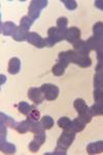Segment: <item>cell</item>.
I'll use <instances>...</instances> for the list:
<instances>
[{"instance_id":"obj_16","label":"cell","mask_w":103,"mask_h":155,"mask_svg":"<svg viewBox=\"0 0 103 155\" xmlns=\"http://www.w3.org/2000/svg\"><path fill=\"white\" fill-rule=\"evenodd\" d=\"M0 149H1L2 153L5 154H14L16 153V146L11 143H8L5 140L4 141H0Z\"/></svg>"},{"instance_id":"obj_3","label":"cell","mask_w":103,"mask_h":155,"mask_svg":"<svg viewBox=\"0 0 103 155\" xmlns=\"http://www.w3.org/2000/svg\"><path fill=\"white\" fill-rule=\"evenodd\" d=\"M65 39V34L62 33L57 27H51L47 30V37L46 38L47 47H53L57 42L62 41Z\"/></svg>"},{"instance_id":"obj_22","label":"cell","mask_w":103,"mask_h":155,"mask_svg":"<svg viewBox=\"0 0 103 155\" xmlns=\"http://www.w3.org/2000/svg\"><path fill=\"white\" fill-rule=\"evenodd\" d=\"M32 109H33V107H31L28 102H26V101H21L18 104V110H19V112L21 114L25 115V116H28L30 114V112L32 111Z\"/></svg>"},{"instance_id":"obj_27","label":"cell","mask_w":103,"mask_h":155,"mask_svg":"<svg viewBox=\"0 0 103 155\" xmlns=\"http://www.w3.org/2000/svg\"><path fill=\"white\" fill-rule=\"evenodd\" d=\"M0 116H1V122H2V123H4L6 126L14 128V125H16V123H17V122L14 121V119L11 118V117H8V116H6V115H4L3 113H1Z\"/></svg>"},{"instance_id":"obj_30","label":"cell","mask_w":103,"mask_h":155,"mask_svg":"<svg viewBox=\"0 0 103 155\" xmlns=\"http://www.w3.org/2000/svg\"><path fill=\"white\" fill-rule=\"evenodd\" d=\"M62 3H64L65 7L68 11H74L77 7V2L75 0H61Z\"/></svg>"},{"instance_id":"obj_25","label":"cell","mask_w":103,"mask_h":155,"mask_svg":"<svg viewBox=\"0 0 103 155\" xmlns=\"http://www.w3.org/2000/svg\"><path fill=\"white\" fill-rule=\"evenodd\" d=\"M90 111H91L93 117L103 115V104H96L95 102L92 107H90Z\"/></svg>"},{"instance_id":"obj_38","label":"cell","mask_w":103,"mask_h":155,"mask_svg":"<svg viewBox=\"0 0 103 155\" xmlns=\"http://www.w3.org/2000/svg\"><path fill=\"white\" fill-rule=\"evenodd\" d=\"M95 6L103 12V0H95Z\"/></svg>"},{"instance_id":"obj_36","label":"cell","mask_w":103,"mask_h":155,"mask_svg":"<svg viewBox=\"0 0 103 155\" xmlns=\"http://www.w3.org/2000/svg\"><path fill=\"white\" fill-rule=\"evenodd\" d=\"M96 52H97V59H98V61H99V62L103 61V45H102V46H100L99 48L96 50Z\"/></svg>"},{"instance_id":"obj_13","label":"cell","mask_w":103,"mask_h":155,"mask_svg":"<svg viewBox=\"0 0 103 155\" xmlns=\"http://www.w3.org/2000/svg\"><path fill=\"white\" fill-rule=\"evenodd\" d=\"M73 49L75 52H77V53L79 54H84V55H89L90 53V48L88 47L87 45V41H82V39H79V41H77L76 42H74L73 45Z\"/></svg>"},{"instance_id":"obj_20","label":"cell","mask_w":103,"mask_h":155,"mask_svg":"<svg viewBox=\"0 0 103 155\" xmlns=\"http://www.w3.org/2000/svg\"><path fill=\"white\" fill-rule=\"evenodd\" d=\"M28 121H29V131L33 132L34 134L44 130L43 127L41 125V123H40L39 121H33V120H30V119H28Z\"/></svg>"},{"instance_id":"obj_7","label":"cell","mask_w":103,"mask_h":155,"mask_svg":"<svg viewBox=\"0 0 103 155\" xmlns=\"http://www.w3.org/2000/svg\"><path fill=\"white\" fill-rule=\"evenodd\" d=\"M27 41H28L30 45H32V46L36 47V48H38V49L44 48V47L47 46L46 39L42 38L39 34L36 33V32H30L28 38H27Z\"/></svg>"},{"instance_id":"obj_12","label":"cell","mask_w":103,"mask_h":155,"mask_svg":"<svg viewBox=\"0 0 103 155\" xmlns=\"http://www.w3.org/2000/svg\"><path fill=\"white\" fill-rule=\"evenodd\" d=\"M75 64H77V65L82 67V68H86V67H89L92 65V60L89 57V55H84V54L77 53Z\"/></svg>"},{"instance_id":"obj_14","label":"cell","mask_w":103,"mask_h":155,"mask_svg":"<svg viewBox=\"0 0 103 155\" xmlns=\"http://www.w3.org/2000/svg\"><path fill=\"white\" fill-rule=\"evenodd\" d=\"M87 152L89 154H99L103 152V141L90 143L87 146Z\"/></svg>"},{"instance_id":"obj_28","label":"cell","mask_w":103,"mask_h":155,"mask_svg":"<svg viewBox=\"0 0 103 155\" xmlns=\"http://www.w3.org/2000/svg\"><path fill=\"white\" fill-rule=\"evenodd\" d=\"M94 88L103 89V74H96L94 76Z\"/></svg>"},{"instance_id":"obj_31","label":"cell","mask_w":103,"mask_h":155,"mask_svg":"<svg viewBox=\"0 0 103 155\" xmlns=\"http://www.w3.org/2000/svg\"><path fill=\"white\" fill-rule=\"evenodd\" d=\"M93 33H94V36H98L103 34V22H97L93 26Z\"/></svg>"},{"instance_id":"obj_1","label":"cell","mask_w":103,"mask_h":155,"mask_svg":"<svg viewBox=\"0 0 103 155\" xmlns=\"http://www.w3.org/2000/svg\"><path fill=\"white\" fill-rule=\"evenodd\" d=\"M73 107L79 113V117H80L88 124L92 121L93 115L90 111V107L86 104V101L82 98H76L73 102Z\"/></svg>"},{"instance_id":"obj_5","label":"cell","mask_w":103,"mask_h":155,"mask_svg":"<svg viewBox=\"0 0 103 155\" xmlns=\"http://www.w3.org/2000/svg\"><path fill=\"white\" fill-rule=\"evenodd\" d=\"M40 90H41L42 93H43L44 98L50 101H55V99H57V97L59 96V93H60L59 88L54 84H43L40 87Z\"/></svg>"},{"instance_id":"obj_23","label":"cell","mask_w":103,"mask_h":155,"mask_svg":"<svg viewBox=\"0 0 103 155\" xmlns=\"http://www.w3.org/2000/svg\"><path fill=\"white\" fill-rule=\"evenodd\" d=\"M66 68H67V67L65 66L64 64H62V63H60V62H58V63H56L54 66H53L52 72H53V74H54V76L61 77V76H63V74H64L65 69H66Z\"/></svg>"},{"instance_id":"obj_32","label":"cell","mask_w":103,"mask_h":155,"mask_svg":"<svg viewBox=\"0 0 103 155\" xmlns=\"http://www.w3.org/2000/svg\"><path fill=\"white\" fill-rule=\"evenodd\" d=\"M33 140H35V141H36L37 143H39L40 145L43 144L44 142H46V132H44V130L40 131L38 134H35Z\"/></svg>"},{"instance_id":"obj_15","label":"cell","mask_w":103,"mask_h":155,"mask_svg":"<svg viewBox=\"0 0 103 155\" xmlns=\"http://www.w3.org/2000/svg\"><path fill=\"white\" fill-rule=\"evenodd\" d=\"M29 30L23 28V27L19 26L17 28V31L14 32V36H12V38L14 39L16 41H27V38H28V35H29Z\"/></svg>"},{"instance_id":"obj_35","label":"cell","mask_w":103,"mask_h":155,"mask_svg":"<svg viewBox=\"0 0 103 155\" xmlns=\"http://www.w3.org/2000/svg\"><path fill=\"white\" fill-rule=\"evenodd\" d=\"M67 150H65L63 148H61V147H59V146H57V148L54 150V152H52V153H50V154H52V155H65L67 153Z\"/></svg>"},{"instance_id":"obj_2","label":"cell","mask_w":103,"mask_h":155,"mask_svg":"<svg viewBox=\"0 0 103 155\" xmlns=\"http://www.w3.org/2000/svg\"><path fill=\"white\" fill-rule=\"evenodd\" d=\"M49 2L47 0H32L30 2V5L28 8V16L34 21L37 20L40 16V12L43 8L47 6Z\"/></svg>"},{"instance_id":"obj_18","label":"cell","mask_w":103,"mask_h":155,"mask_svg":"<svg viewBox=\"0 0 103 155\" xmlns=\"http://www.w3.org/2000/svg\"><path fill=\"white\" fill-rule=\"evenodd\" d=\"M14 129L19 132V134H26L27 131H29V121L28 119L23 120L21 122H17L16 125H14Z\"/></svg>"},{"instance_id":"obj_24","label":"cell","mask_w":103,"mask_h":155,"mask_svg":"<svg viewBox=\"0 0 103 155\" xmlns=\"http://www.w3.org/2000/svg\"><path fill=\"white\" fill-rule=\"evenodd\" d=\"M40 123H41V125L43 127L44 130L51 129L52 127L54 126V119H53L51 116H44V117H42L41 120H40Z\"/></svg>"},{"instance_id":"obj_4","label":"cell","mask_w":103,"mask_h":155,"mask_svg":"<svg viewBox=\"0 0 103 155\" xmlns=\"http://www.w3.org/2000/svg\"><path fill=\"white\" fill-rule=\"evenodd\" d=\"M75 134L73 130H64L62 132V134L57 141V146L61 147L65 150H67L71 146V144L73 143L75 139Z\"/></svg>"},{"instance_id":"obj_6","label":"cell","mask_w":103,"mask_h":155,"mask_svg":"<svg viewBox=\"0 0 103 155\" xmlns=\"http://www.w3.org/2000/svg\"><path fill=\"white\" fill-rule=\"evenodd\" d=\"M77 53L74 50H70V51L66 52H61L58 56L59 58V62L62 64H64L65 66H68L70 63H75V60H76Z\"/></svg>"},{"instance_id":"obj_26","label":"cell","mask_w":103,"mask_h":155,"mask_svg":"<svg viewBox=\"0 0 103 155\" xmlns=\"http://www.w3.org/2000/svg\"><path fill=\"white\" fill-rule=\"evenodd\" d=\"M34 23V20L31 19L29 16H24L23 18L21 19V21H20V26L23 27V28L29 30L30 27L33 25Z\"/></svg>"},{"instance_id":"obj_21","label":"cell","mask_w":103,"mask_h":155,"mask_svg":"<svg viewBox=\"0 0 103 155\" xmlns=\"http://www.w3.org/2000/svg\"><path fill=\"white\" fill-rule=\"evenodd\" d=\"M67 26H68V20H67V18L61 17V18H59L57 20V28L59 29L62 33H64L65 35H66V32H67V30H68V27Z\"/></svg>"},{"instance_id":"obj_11","label":"cell","mask_w":103,"mask_h":155,"mask_svg":"<svg viewBox=\"0 0 103 155\" xmlns=\"http://www.w3.org/2000/svg\"><path fill=\"white\" fill-rule=\"evenodd\" d=\"M7 71L11 74H19L21 71V60L17 57H14L9 60L8 62V67H7Z\"/></svg>"},{"instance_id":"obj_9","label":"cell","mask_w":103,"mask_h":155,"mask_svg":"<svg viewBox=\"0 0 103 155\" xmlns=\"http://www.w3.org/2000/svg\"><path fill=\"white\" fill-rule=\"evenodd\" d=\"M80 30L79 28H77V27H70L68 28L66 32V35H65V39H66L67 41L70 42V44L73 45L74 42H76L77 41H79L80 39Z\"/></svg>"},{"instance_id":"obj_17","label":"cell","mask_w":103,"mask_h":155,"mask_svg":"<svg viewBox=\"0 0 103 155\" xmlns=\"http://www.w3.org/2000/svg\"><path fill=\"white\" fill-rule=\"evenodd\" d=\"M87 123L80 117H77L74 120H72V130L74 132H80L85 129Z\"/></svg>"},{"instance_id":"obj_19","label":"cell","mask_w":103,"mask_h":155,"mask_svg":"<svg viewBox=\"0 0 103 155\" xmlns=\"http://www.w3.org/2000/svg\"><path fill=\"white\" fill-rule=\"evenodd\" d=\"M58 125L63 130H72V121L68 117H61L58 120Z\"/></svg>"},{"instance_id":"obj_8","label":"cell","mask_w":103,"mask_h":155,"mask_svg":"<svg viewBox=\"0 0 103 155\" xmlns=\"http://www.w3.org/2000/svg\"><path fill=\"white\" fill-rule=\"evenodd\" d=\"M28 97L31 99L35 104H40L44 101V95L40 88H35V87H31L28 90Z\"/></svg>"},{"instance_id":"obj_37","label":"cell","mask_w":103,"mask_h":155,"mask_svg":"<svg viewBox=\"0 0 103 155\" xmlns=\"http://www.w3.org/2000/svg\"><path fill=\"white\" fill-rule=\"evenodd\" d=\"M95 71H96V74H103V61L98 62V64L96 65V68H95Z\"/></svg>"},{"instance_id":"obj_10","label":"cell","mask_w":103,"mask_h":155,"mask_svg":"<svg viewBox=\"0 0 103 155\" xmlns=\"http://www.w3.org/2000/svg\"><path fill=\"white\" fill-rule=\"evenodd\" d=\"M17 28V25L12 22H5L1 24V32L4 36H14Z\"/></svg>"},{"instance_id":"obj_29","label":"cell","mask_w":103,"mask_h":155,"mask_svg":"<svg viewBox=\"0 0 103 155\" xmlns=\"http://www.w3.org/2000/svg\"><path fill=\"white\" fill-rule=\"evenodd\" d=\"M93 94L96 104H103V89H95Z\"/></svg>"},{"instance_id":"obj_33","label":"cell","mask_w":103,"mask_h":155,"mask_svg":"<svg viewBox=\"0 0 103 155\" xmlns=\"http://www.w3.org/2000/svg\"><path fill=\"white\" fill-rule=\"evenodd\" d=\"M27 118L30 119V120H33V121H38L39 118H40L39 111H37V110L33 107V109H32V111L30 112V114L28 115V117H27Z\"/></svg>"},{"instance_id":"obj_34","label":"cell","mask_w":103,"mask_h":155,"mask_svg":"<svg viewBox=\"0 0 103 155\" xmlns=\"http://www.w3.org/2000/svg\"><path fill=\"white\" fill-rule=\"evenodd\" d=\"M40 147H41V145H40L39 143H37L35 140H32V141L29 143V150L31 152H33V153L38 151V150L40 149Z\"/></svg>"}]
</instances>
